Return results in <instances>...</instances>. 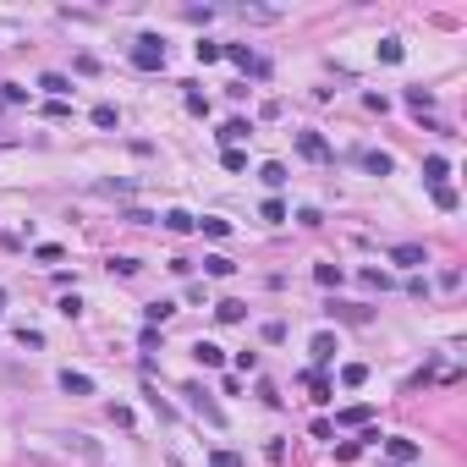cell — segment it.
<instances>
[{
	"mask_svg": "<svg viewBox=\"0 0 467 467\" xmlns=\"http://www.w3.org/2000/svg\"><path fill=\"white\" fill-rule=\"evenodd\" d=\"M132 67H138V72H159V67H165V44H159L155 33H143V39L132 44Z\"/></svg>",
	"mask_w": 467,
	"mask_h": 467,
	"instance_id": "6da1fadb",
	"label": "cell"
},
{
	"mask_svg": "<svg viewBox=\"0 0 467 467\" xmlns=\"http://www.w3.org/2000/svg\"><path fill=\"white\" fill-rule=\"evenodd\" d=\"M182 396L193 401V412H198V418H209L215 429H226V412H220V407H215V401L204 396V385H187V390H182Z\"/></svg>",
	"mask_w": 467,
	"mask_h": 467,
	"instance_id": "7a4b0ae2",
	"label": "cell"
},
{
	"mask_svg": "<svg viewBox=\"0 0 467 467\" xmlns=\"http://www.w3.org/2000/svg\"><path fill=\"white\" fill-rule=\"evenodd\" d=\"M297 155L313 159V165H324V159H330V143H324L319 132H297Z\"/></svg>",
	"mask_w": 467,
	"mask_h": 467,
	"instance_id": "3957f363",
	"label": "cell"
},
{
	"mask_svg": "<svg viewBox=\"0 0 467 467\" xmlns=\"http://www.w3.org/2000/svg\"><path fill=\"white\" fill-rule=\"evenodd\" d=\"M390 264H407V270H418V264H429V253H423L418 242H401V247H390Z\"/></svg>",
	"mask_w": 467,
	"mask_h": 467,
	"instance_id": "277c9868",
	"label": "cell"
},
{
	"mask_svg": "<svg viewBox=\"0 0 467 467\" xmlns=\"http://www.w3.org/2000/svg\"><path fill=\"white\" fill-rule=\"evenodd\" d=\"M330 319H346V324H369V308H363V303H330Z\"/></svg>",
	"mask_w": 467,
	"mask_h": 467,
	"instance_id": "5b68a950",
	"label": "cell"
},
{
	"mask_svg": "<svg viewBox=\"0 0 467 467\" xmlns=\"http://www.w3.org/2000/svg\"><path fill=\"white\" fill-rule=\"evenodd\" d=\"M193 358H198L204 369H220V363H226V352H220L215 341H198V346H193Z\"/></svg>",
	"mask_w": 467,
	"mask_h": 467,
	"instance_id": "8992f818",
	"label": "cell"
},
{
	"mask_svg": "<svg viewBox=\"0 0 467 467\" xmlns=\"http://www.w3.org/2000/svg\"><path fill=\"white\" fill-rule=\"evenodd\" d=\"M61 390H67V396H94V380H88V374H72V369H67V374H61Z\"/></svg>",
	"mask_w": 467,
	"mask_h": 467,
	"instance_id": "52a82bcc",
	"label": "cell"
},
{
	"mask_svg": "<svg viewBox=\"0 0 467 467\" xmlns=\"http://www.w3.org/2000/svg\"><path fill=\"white\" fill-rule=\"evenodd\" d=\"M39 88H44L50 99H67V94H72V82L61 78V72H44V78H39Z\"/></svg>",
	"mask_w": 467,
	"mask_h": 467,
	"instance_id": "ba28073f",
	"label": "cell"
},
{
	"mask_svg": "<svg viewBox=\"0 0 467 467\" xmlns=\"http://www.w3.org/2000/svg\"><path fill=\"white\" fill-rule=\"evenodd\" d=\"M215 313H220V324H242V313H247V303H236V297H226V303H215Z\"/></svg>",
	"mask_w": 467,
	"mask_h": 467,
	"instance_id": "9c48e42d",
	"label": "cell"
},
{
	"mask_svg": "<svg viewBox=\"0 0 467 467\" xmlns=\"http://www.w3.org/2000/svg\"><path fill=\"white\" fill-rule=\"evenodd\" d=\"M220 55H231L236 67H247V72H264V61H253V50H247V44H231V50H220Z\"/></svg>",
	"mask_w": 467,
	"mask_h": 467,
	"instance_id": "30bf717a",
	"label": "cell"
},
{
	"mask_svg": "<svg viewBox=\"0 0 467 467\" xmlns=\"http://www.w3.org/2000/svg\"><path fill=\"white\" fill-rule=\"evenodd\" d=\"M385 451H390V457H396L401 467H407V462H418V446H412V440H385Z\"/></svg>",
	"mask_w": 467,
	"mask_h": 467,
	"instance_id": "8fae6325",
	"label": "cell"
},
{
	"mask_svg": "<svg viewBox=\"0 0 467 467\" xmlns=\"http://www.w3.org/2000/svg\"><path fill=\"white\" fill-rule=\"evenodd\" d=\"M33 258H39V264H61V258H67V247H61V242H39V247H33Z\"/></svg>",
	"mask_w": 467,
	"mask_h": 467,
	"instance_id": "7c38bea8",
	"label": "cell"
},
{
	"mask_svg": "<svg viewBox=\"0 0 467 467\" xmlns=\"http://www.w3.org/2000/svg\"><path fill=\"white\" fill-rule=\"evenodd\" d=\"M363 165H369L374 176H390V170H396V159H390V155H380V149H369V155H363Z\"/></svg>",
	"mask_w": 467,
	"mask_h": 467,
	"instance_id": "4fadbf2b",
	"label": "cell"
},
{
	"mask_svg": "<svg viewBox=\"0 0 467 467\" xmlns=\"http://www.w3.org/2000/svg\"><path fill=\"white\" fill-rule=\"evenodd\" d=\"M165 231H193V215H187V209H165Z\"/></svg>",
	"mask_w": 467,
	"mask_h": 467,
	"instance_id": "5bb4252c",
	"label": "cell"
},
{
	"mask_svg": "<svg viewBox=\"0 0 467 467\" xmlns=\"http://www.w3.org/2000/svg\"><path fill=\"white\" fill-rule=\"evenodd\" d=\"M204 270H209L215 281H226V275H231L236 264H231V258H226V253H209V258H204Z\"/></svg>",
	"mask_w": 467,
	"mask_h": 467,
	"instance_id": "9a60e30c",
	"label": "cell"
},
{
	"mask_svg": "<svg viewBox=\"0 0 467 467\" xmlns=\"http://www.w3.org/2000/svg\"><path fill=\"white\" fill-rule=\"evenodd\" d=\"M247 132H253V127H247V121H226V127H220V143H242V138H247Z\"/></svg>",
	"mask_w": 467,
	"mask_h": 467,
	"instance_id": "2e32d148",
	"label": "cell"
},
{
	"mask_svg": "<svg viewBox=\"0 0 467 467\" xmlns=\"http://www.w3.org/2000/svg\"><path fill=\"white\" fill-rule=\"evenodd\" d=\"M258 215H264L270 226H281V220H286V204H281V198H264V204H258Z\"/></svg>",
	"mask_w": 467,
	"mask_h": 467,
	"instance_id": "e0dca14e",
	"label": "cell"
},
{
	"mask_svg": "<svg viewBox=\"0 0 467 467\" xmlns=\"http://www.w3.org/2000/svg\"><path fill=\"white\" fill-rule=\"evenodd\" d=\"M313 281L319 286H341V264H313Z\"/></svg>",
	"mask_w": 467,
	"mask_h": 467,
	"instance_id": "ac0fdd59",
	"label": "cell"
},
{
	"mask_svg": "<svg viewBox=\"0 0 467 467\" xmlns=\"http://www.w3.org/2000/svg\"><path fill=\"white\" fill-rule=\"evenodd\" d=\"M335 352H341V346H335V335H313V358H319V363H330Z\"/></svg>",
	"mask_w": 467,
	"mask_h": 467,
	"instance_id": "d6986e66",
	"label": "cell"
},
{
	"mask_svg": "<svg viewBox=\"0 0 467 467\" xmlns=\"http://www.w3.org/2000/svg\"><path fill=\"white\" fill-rule=\"evenodd\" d=\"M446 170H451V165H446V159H440V155H429V159H423V176H429V182H434V187H440V182H446Z\"/></svg>",
	"mask_w": 467,
	"mask_h": 467,
	"instance_id": "ffe728a7",
	"label": "cell"
},
{
	"mask_svg": "<svg viewBox=\"0 0 467 467\" xmlns=\"http://www.w3.org/2000/svg\"><path fill=\"white\" fill-rule=\"evenodd\" d=\"M22 99H28L22 82H0V105H22Z\"/></svg>",
	"mask_w": 467,
	"mask_h": 467,
	"instance_id": "44dd1931",
	"label": "cell"
},
{
	"mask_svg": "<svg viewBox=\"0 0 467 467\" xmlns=\"http://www.w3.org/2000/svg\"><path fill=\"white\" fill-rule=\"evenodd\" d=\"M407 105H412V110H418V116H423V110H429V105H434V94H429V88H407Z\"/></svg>",
	"mask_w": 467,
	"mask_h": 467,
	"instance_id": "7402d4cb",
	"label": "cell"
},
{
	"mask_svg": "<svg viewBox=\"0 0 467 467\" xmlns=\"http://www.w3.org/2000/svg\"><path fill=\"white\" fill-rule=\"evenodd\" d=\"M401 55H407V50H401V39H380V61H390V67H396Z\"/></svg>",
	"mask_w": 467,
	"mask_h": 467,
	"instance_id": "603a6c76",
	"label": "cell"
},
{
	"mask_svg": "<svg viewBox=\"0 0 467 467\" xmlns=\"http://www.w3.org/2000/svg\"><path fill=\"white\" fill-rule=\"evenodd\" d=\"M94 127L110 132V127H116V105H94Z\"/></svg>",
	"mask_w": 467,
	"mask_h": 467,
	"instance_id": "cb8c5ba5",
	"label": "cell"
},
{
	"mask_svg": "<svg viewBox=\"0 0 467 467\" xmlns=\"http://www.w3.org/2000/svg\"><path fill=\"white\" fill-rule=\"evenodd\" d=\"M258 176H264V187H281V182H286V165H275V159H270Z\"/></svg>",
	"mask_w": 467,
	"mask_h": 467,
	"instance_id": "d4e9b609",
	"label": "cell"
},
{
	"mask_svg": "<svg viewBox=\"0 0 467 467\" xmlns=\"http://www.w3.org/2000/svg\"><path fill=\"white\" fill-rule=\"evenodd\" d=\"M434 204H440V209H457V187L440 182V187H434Z\"/></svg>",
	"mask_w": 467,
	"mask_h": 467,
	"instance_id": "484cf974",
	"label": "cell"
},
{
	"mask_svg": "<svg viewBox=\"0 0 467 467\" xmlns=\"http://www.w3.org/2000/svg\"><path fill=\"white\" fill-rule=\"evenodd\" d=\"M363 380H369L363 363H346V369H341V385H363Z\"/></svg>",
	"mask_w": 467,
	"mask_h": 467,
	"instance_id": "4316f807",
	"label": "cell"
},
{
	"mask_svg": "<svg viewBox=\"0 0 467 467\" xmlns=\"http://www.w3.org/2000/svg\"><path fill=\"white\" fill-rule=\"evenodd\" d=\"M369 418H374V407H346L335 423H369Z\"/></svg>",
	"mask_w": 467,
	"mask_h": 467,
	"instance_id": "83f0119b",
	"label": "cell"
},
{
	"mask_svg": "<svg viewBox=\"0 0 467 467\" xmlns=\"http://www.w3.org/2000/svg\"><path fill=\"white\" fill-rule=\"evenodd\" d=\"M143 313H149V324H159V319H170V313H176V303H165V297H159V303H149Z\"/></svg>",
	"mask_w": 467,
	"mask_h": 467,
	"instance_id": "f1b7e54d",
	"label": "cell"
},
{
	"mask_svg": "<svg viewBox=\"0 0 467 467\" xmlns=\"http://www.w3.org/2000/svg\"><path fill=\"white\" fill-rule=\"evenodd\" d=\"M44 116H50V121H67V116H72V105H67V99H50V105H44Z\"/></svg>",
	"mask_w": 467,
	"mask_h": 467,
	"instance_id": "f546056e",
	"label": "cell"
},
{
	"mask_svg": "<svg viewBox=\"0 0 467 467\" xmlns=\"http://www.w3.org/2000/svg\"><path fill=\"white\" fill-rule=\"evenodd\" d=\"M110 270H116V275H138V258H127V253H116V258H110Z\"/></svg>",
	"mask_w": 467,
	"mask_h": 467,
	"instance_id": "4dcf8cb0",
	"label": "cell"
},
{
	"mask_svg": "<svg viewBox=\"0 0 467 467\" xmlns=\"http://www.w3.org/2000/svg\"><path fill=\"white\" fill-rule=\"evenodd\" d=\"M264 341H270V346H275V341H286V324H281V319H270V324H264Z\"/></svg>",
	"mask_w": 467,
	"mask_h": 467,
	"instance_id": "1f68e13d",
	"label": "cell"
},
{
	"mask_svg": "<svg viewBox=\"0 0 467 467\" xmlns=\"http://www.w3.org/2000/svg\"><path fill=\"white\" fill-rule=\"evenodd\" d=\"M209 462H215V467H242V457H236V451H215Z\"/></svg>",
	"mask_w": 467,
	"mask_h": 467,
	"instance_id": "d6a6232c",
	"label": "cell"
}]
</instances>
